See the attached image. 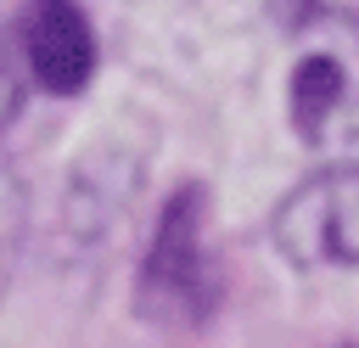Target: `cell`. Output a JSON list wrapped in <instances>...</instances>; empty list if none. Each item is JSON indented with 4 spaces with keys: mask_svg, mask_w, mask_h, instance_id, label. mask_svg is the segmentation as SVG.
<instances>
[{
    "mask_svg": "<svg viewBox=\"0 0 359 348\" xmlns=\"http://www.w3.org/2000/svg\"><path fill=\"white\" fill-rule=\"evenodd\" d=\"M202 219H208V196L202 185H185L163 219H157V236L146 247V264H140V314L163 320V326H191L213 309L219 297V281H213V264H208V241H202Z\"/></svg>",
    "mask_w": 359,
    "mask_h": 348,
    "instance_id": "obj_1",
    "label": "cell"
},
{
    "mask_svg": "<svg viewBox=\"0 0 359 348\" xmlns=\"http://www.w3.org/2000/svg\"><path fill=\"white\" fill-rule=\"evenodd\" d=\"M292 123L325 157V168H359V51L353 39H320L292 67Z\"/></svg>",
    "mask_w": 359,
    "mask_h": 348,
    "instance_id": "obj_2",
    "label": "cell"
},
{
    "mask_svg": "<svg viewBox=\"0 0 359 348\" xmlns=\"http://www.w3.org/2000/svg\"><path fill=\"white\" fill-rule=\"evenodd\" d=\"M275 247L297 269H359V168H320L275 208Z\"/></svg>",
    "mask_w": 359,
    "mask_h": 348,
    "instance_id": "obj_3",
    "label": "cell"
},
{
    "mask_svg": "<svg viewBox=\"0 0 359 348\" xmlns=\"http://www.w3.org/2000/svg\"><path fill=\"white\" fill-rule=\"evenodd\" d=\"M22 67L50 95H79L95 73V34L73 0H28L17 17Z\"/></svg>",
    "mask_w": 359,
    "mask_h": 348,
    "instance_id": "obj_4",
    "label": "cell"
},
{
    "mask_svg": "<svg viewBox=\"0 0 359 348\" xmlns=\"http://www.w3.org/2000/svg\"><path fill=\"white\" fill-rule=\"evenodd\" d=\"M22 230H28V191H22L17 168L0 163V297L11 286V269H17V253H22Z\"/></svg>",
    "mask_w": 359,
    "mask_h": 348,
    "instance_id": "obj_5",
    "label": "cell"
},
{
    "mask_svg": "<svg viewBox=\"0 0 359 348\" xmlns=\"http://www.w3.org/2000/svg\"><path fill=\"white\" fill-rule=\"evenodd\" d=\"M22 84H28V67H22V45H17V22L0 17V135L11 129V118L22 107Z\"/></svg>",
    "mask_w": 359,
    "mask_h": 348,
    "instance_id": "obj_6",
    "label": "cell"
}]
</instances>
